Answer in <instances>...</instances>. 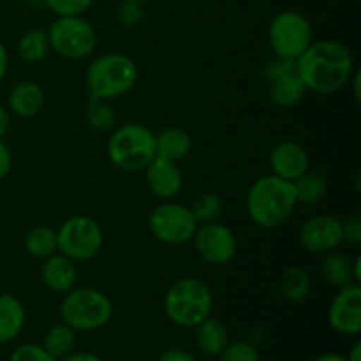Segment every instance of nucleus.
I'll return each mask as SVG.
<instances>
[{"label": "nucleus", "instance_id": "aec40b11", "mask_svg": "<svg viewBox=\"0 0 361 361\" xmlns=\"http://www.w3.org/2000/svg\"><path fill=\"white\" fill-rule=\"evenodd\" d=\"M155 150L159 157L180 162L192 150V137L180 127H166L161 133L155 134Z\"/></svg>", "mask_w": 361, "mask_h": 361}, {"label": "nucleus", "instance_id": "7c9ffc66", "mask_svg": "<svg viewBox=\"0 0 361 361\" xmlns=\"http://www.w3.org/2000/svg\"><path fill=\"white\" fill-rule=\"evenodd\" d=\"M221 361H261L259 351L250 342H231L219 355Z\"/></svg>", "mask_w": 361, "mask_h": 361}, {"label": "nucleus", "instance_id": "ddd939ff", "mask_svg": "<svg viewBox=\"0 0 361 361\" xmlns=\"http://www.w3.org/2000/svg\"><path fill=\"white\" fill-rule=\"evenodd\" d=\"M328 321L342 335H358L361 331V288L351 284L341 288L328 310Z\"/></svg>", "mask_w": 361, "mask_h": 361}, {"label": "nucleus", "instance_id": "f704fd0d", "mask_svg": "<svg viewBox=\"0 0 361 361\" xmlns=\"http://www.w3.org/2000/svg\"><path fill=\"white\" fill-rule=\"evenodd\" d=\"M342 243H348V245L361 243V221L358 217L342 222Z\"/></svg>", "mask_w": 361, "mask_h": 361}, {"label": "nucleus", "instance_id": "e433bc0d", "mask_svg": "<svg viewBox=\"0 0 361 361\" xmlns=\"http://www.w3.org/2000/svg\"><path fill=\"white\" fill-rule=\"evenodd\" d=\"M157 361H197V360L194 358L189 351H185V349L175 348V349H168V351L161 353Z\"/></svg>", "mask_w": 361, "mask_h": 361}, {"label": "nucleus", "instance_id": "20e7f679", "mask_svg": "<svg viewBox=\"0 0 361 361\" xmlns=\"http://www.w3.org/2000/svg\"><path fill=\"white\" fill-rule=\"evenodd\" d=\"M137 81V67L130 56L123 53H104L95 56L87 69V87L90 97L118 99L129 94Z\"/></svg>", "mask_w": 361, "mask_h": 361}, {"label": "nucleus", "instance_id": "4468645a", "mask_svg": "<svg viewBox=\"0 0 361 361\" xmlns=\"http://www.w3.org/2000/svg\"><path fill=\"white\" fill-rule=\"evenodd\" d=\"M147 187L155 197L162 201H169L178 196L183 187V173L178 162L168 161L164 157L155 155L154 161L143 169Z\"/></svg>", "mask_w": 361, "mask_h": 361}, {"label": "nucleus", "instance_id": "cd10ccee", "mask_svg": "<svg viewBox=\"0 0 361 361\" xmlns=\"http://www.w3.org/2000/svg\"><path fill=\"white\" fill-rule=\"evenodd\" d=\"M189 208L192 217L196 219L197 226H200L219 221V217L222 215V210H224V203H222V200L217 194L203 192L192 201V204Z\"/></svg>", "mask_w": 361, "mask_h": 361}, {"label": "nucleus", "instance_id": "a211bd4d", "mask_svg": "<svg viewBox=\"0 0 361 361\" xmlns=\"http://www.w3.org/2000/svg\"><path fill=\"white\" fill-rule=\"evenodd\" d=\"M307 87L296 71L270 81V101L281 109H291L305 99Z\"/></svg>", "mask_w": 361, "mask_h": 361}, {"label": "nucleus", "instance_id": "a19ab883", "mask_svg": "<svg viewBox=\"0 0 361 361\" xmlns=\"http://www.w3.org/2000/svg\"><path fill=\"white\" fill-rule=\"evenodd\" d=\"M348 361H361V342H356L355 345H353L351 353L348 355Z\"/></svg>", "mask_w": 361, "mask_h": 361}, {"label": "nucleus", "instance_id": "a878e982", "mask_svg": "<svg viewBox=\"0 0 361 361\" xmlns=\"http://www.w3.org/2000/svg\"><path fill=\"white\" fill-rule=\"evenodd\" d=\"M295 187L296 203L302 204H317L326 197L328 194V182L324 176L317 173H309L302 175L293 182Z\"/></svg>", "mask_w": 361, "mask_h": 361}, {"label": "nucleus", "instance_id": "2eb2a0df", "mask_svg": "<svg viewBox=\"0 0 361 361\" xmlns=\"http://www.w3.org/2000/svg\"><path fill=\"white\" fill-rule=\"evenodd\" d=\"M271 175L288 182H295L310 168V159L305 148L295 141H281L270 150Z\"/></svg>", "mask_w": 361, "mask_h": 361}, {"label": "nucleus", "instance_id": "f257e3e1", "mask_svg": "<svg viewBox=\"0 0 361 361\" xmlns=\"http://www.w3.org/2000/svg\"><path fill=\"white\" fill-rule=\"evenodd\" d=\"M295 71L307 90L330 95L349 83L355 73V56L341 41L323 39L312 42L295 60Z\"/></svg>", "mask_w": 361, "mask_h": 361}, {"label": "nucleus", "instance_id": "7ed1b4c3", "mask_svg": "<svg viewBox=\"0 0 361 361\" xmlns=\"http://www.w3.org/2000/svg\"><path fill=\"white\" fill-rule=\"evenodd\" d=\"M214 295L210 286L196 277H183L173 282L164 296V312L180 328H196L212 316Z\"/></svg>", "mask_w": 361, "mask_h": 361}, {"label": "nucleus", "instance_id": "c85d7f7f", "mask_svg": "<svg viewBox=\"0 0 361 361\" xmlns=\"http://www.w3.org/2000/svg\"><path fill=\"white\" fill-rule=\"evenodd\" d=\"M87 123L99 133L111 130L116 123V115L109 101L90 97L87 106Z\"/></svg>", "mask_w": 361, "mask_h": 361}, {"label": "nucleus", "instance_id": "f03ea898", "mask_svg": "<svg viewBox=\"0 0 361 361\" xmlns=\"http://www.w3.org/2000/svg\"><path fill=\"white\" fill-rule=\"evenodd\" d=\"M296 204L293 182L275 175L257 178L247 194V214L263 229H274L288 222Z\"/></svg>", "mask_w": 361, "mask_h": 361}, {"label": "nucleus", "instance_id": "412c9836", "mask_svg": "<svg viewBox=\"0 0 361 361\" xmlns=\"http://www.w3.org/2000/svg\"><path fill=\"white\" fill-rule=\"evenodd\" d=\"M196 344L204 355L219 356L229 344L228 328L222 321L208 316L196 326Z\"/></svg>", "mask_w": 361, "mask_h": 361}, {"label": "nucleus", "instance_id": "6ab92c4d", "mask_svg": "<svg viewBox=\"0 0 361 361\" xmlns=\"http://www.w3.org/2000/svg\"><path fill=\"white\" fill-rule=\"evenodd\" d=\"M27 321L25 307L9 293L0 295V344L14 341L21 334Z\"/></svg>", "mask_w": 361, "mask_h": 361}, {"label": "nucleus", "instance_id": "58836bf2", "mask_svg": "<svg viewBox=\"0 0 361 361\" xmlns=\"http://www.w3.org/2000/svg\"><path fill=\"white\" fill-rule=\"evenodd\" d=\"M60 361H102L99 356L92 355V353H71L69 356H66Z\"/></svg>", "mask_w": 361, "mask_h": 361}, {"label": "nucleus", "instance_id": "5701e85b", "mask_svg": "<svg viewBox=\"0 0 361 361\" xmlns=\"http://www.w3.org/2000/svg\"><path fill=\"white\" fill-rule=\"evenodd\" d=\"M23 247L32 257H35V259H46V257L53 256L55 252H59L56 229L44 224L34 226V228L25 235Z\"/></svg>", "mask_w": 361, "mask_h": 361}, {"label": "nucleus", "instance_id": "2f4dec72", "mask_svg": "<svg viewBox=\"0 0 361 361\" xmlns=\"http://www.w3.org/2000/svg\"><path fill=\"white\" fill-rule=\"evenodd\" d=\"M44 4L56 16H83L94 0H44Z\"/></svg>", "mask_w": 361, "mask_h": 361}, {"label": "nucleus", "instance_id": "bb28decb", "mask_svg": "<svg viewBox=\"0 0 361 361\" xmlns=\"http://www.w3.org/2000/svg\"><path fill=\"white\" fill-rule=\"evenodd\" d=\"M281 291L289 302H302L310 293V275L305 268L291 267L284 271L281 281Z\"/></svg>", "mask_w": 361, "mask_h": 361}, {"label": "nucleus", "instance_id": "4c0bfd02", "mask_svg": "<svg viewBox=\"0 0 361 361\" xmlns=\"http://www.w3.org/2000/svg\"><path fill=\"white\" fill-rule=\"evenodd\" d=\"M11 129V115H9V109L6 106L0 104V140L7 136Z\"/></svg>", "mask_w": 361, "mask_h": 361}, {"label": "nucleus", "instance_id": "f8f14e48", "mask_svg": "<svg viewBox=\"0 0 361 361\" xmlns=\"http://www.w3.org/2000/svg\"><path fill=\"white\" fill-rule=\"evenodd\" d=\"M300 243L310 254H326L342 245V221L331 215H316L305 221L298 233Z\"/></svg>", "mask_w": 361, "mask_h": 361}, {"label": "nucleus", "instance_id": "9d476101", "mask_svg": "<svg viewBox=\"0 0 361 361\" xmlns=\"http://www.w3.org/2000/svg\"><path fill=\"white\" fill-rule=\"evenodd\" d=\"M148 228L152 235L166 245H185L192 242L197 222L189 207L169 200L162 201L150 212Z\"/></svg>", "mask_w": 361, "mask_h": 361}, {"label": "nucleus", "instance_id": "79ce46f5", "mask_svg": "<svg viewBox=\"0 0 361 361\" xmlns=\"http://www.w3.org/2000/svg\"><path fill=\"white\" fill-rule=\"evenodd\" d=\"M316 361H348L345 356L337 355V353H326V355H321Z\"/></svg>", "mask_w": 361, "mask_h": 361}, {"label": "nucleus", "instance_id": "a18cd8bd", "mask_svg": "<svg viewBox=\"0 0 361 361\" xmlns=\"http://www.w3.org/2000/svg\"><path fill=\"white\" fill-rule=\"evenodd\" d=\"M25 2H37V0H25Z\"/></svg>", "mask_w": 361, "mask_h": 361}, {"label": "nucleus", "instance_id": "c9c22d12", "mask_svg": "<svg viewBox=\"0 0 361 361\" xmlns=\"http://www.w3.org/2000/svg\"><path fill=\"white\" fill-rule=\"evenodd\" d=\"M11 166H13V154H11V148L4 143V140H0V180H4L9 175Z\"/></svg>", "mask_w": 361, "mask_h": 361}, {"label": "nucleus", "instance_id": "dca6fc26", "mask_svg": "<svg viewBox=\"0 0 361 361\" xmlns=\"http://www.w3.org/2000/svg\"><path fill=\"white\" fill-rule=\"evenodd\" d=\"M42 261L44 263L41 268V279L49 291L66 295L67 291L76 288L78 267L73 259H69L63 254L55 252Z\"/></svg>", "mask_w": 361, "mask_h": 361}, {"label": "nucleus", "instance_id": "f3484780", "mask_svg": "<svg viewBox=\"0 0 361 361\" xmlns=\"http://www.w3.org/2000/svg\"><path fill=\"white\" fill-rule=\"evenodd\" d=\"M42 104H44V92L30 80L16 83L9 94V109L21 118L35 116L42 109Z\"/></svg>", "mask_w": 361, "mask_h": 361}, {"label": "nucleus", "instance_id": "c03bdc74", "mask_svg": "<svg viewBox=\"0 0 361 361\" xmlns=\"http://www.w3.org/2000/svg\"><path fill=\"white\" fill-rule=\"evenodd\" d=\"M140 2H143V4H147V2H150V0H140Z\"/></svg>", "mask_w": 361, "mask_h": 361}, {"label": "nucleus", "instance_id": "473e14b6", "mask_svg": "<svg viewBox=\"0 0 361 361\" xmlns=\"http://www.w3.org/2000/svg\"><path fill=\"white\" fill-rule=\"evenodd\" d=\"M9 361H60V360L53 358L51 355H48L42 345L23 344L18 349H14V353L11 355Z\"/></svg>", "mask_w": 361, "mask_h": 361}, {"label": "nucleus", "instance_id": "0eeeda50", "mask_svg": "<svg viewBox=\"0 0 361 361\" xmlns=\"http://www.w3.org/2000/svg\"><path fill=\"white\" fill-rule=\"evenodd\" d=\"M46 32L49 48L62 59H88L97 48V32L83 16H56Z\"/></svg>", "mask_w": 361, "mask_h": 361}, {"label": "nucleus", "instance_id": "39448f33", "mask_svg": "<svg viewBox=\"0 0 361 361\" xmlns=\"http://www.w3.org/2000/svg\"><path fill=\"white\" fill-rule=\"evenodd\" d=\"M155 155V134L143 123H123L108 141L109 161L122 171H143Z\"/></svg>", "mask_w": 361, "mask_h": 361}, {"label": "nucleus", "instance_id": "9b49d317", "mask_svg": "<svg viewBox=\"0 0 361 361\" xmlns=\"http://www.w3.org/2000/svg\"><path fill=\"white\" fill-rule=\"evenodd\" d=\"M192 242L201 259L214 267L228 264L236 256L238 247L235 233L217 221L197 226Z\"/></svg>", "mask_w": 361, "mask_h": 361}, {"label": "nucleus", "instance_id": "c756f323", "mask_svg": "<svg viewBox=\"0 0 361 361\" xmlns=\"http://www.w3.org/2000/svg\"><path fill=\"white\" fill-rule=\"evenodd\" d=\"M115 18L123 28L137 27L145 18V4L140 0H122L116 6Z\"/></svg>", "mask_w": 361, "mask_h": 361}, {"label": "nucleus", "instance_id": "4be33fe9", "mask_svg": "<svg viewBox=\"0 0 361 361\" xmlns=\"http://www.w3.org/2000/svg\"><path fill=\"white\" fill-rule=\"evenodd\" d=\"M321 274L323 279L334 288H345V286L356 284L353 277V261L342 252H326L321 263Z\"/></svg>", "mask_w": 361, "mask_h": 361}, {"label": "nucleus", "instance_id": "6e6552de", "mask_svg": "<svg viewBox=\"0 0 361 361\" xmlns=\"http://www.w3.org/2000/svg\"><path fill=\"white\" fill-rule=\"evenodd\" d=\"M59 252L74 263L90 261L104 245V231L95 219L88 215H74L56 229Z\"/></svg>", "mask_w": 361, "mask_h": 361}, {"label": "nucleus", "instance_id": "b1692460", "mask_svg": "<svg viewBox=\"0 0 361 361\" xmlns=\"http://www.w3.org/2000/svg\"><path fill=\"white\" fill-rule=\"evenodd\" d=\"M18 56L27 63H39L48 56L49 41L44 28H30L18 41Z\"/></svg>", "mask_w": 361, "mask_h": 361}, {"label": "nucleus", "instance_id": "393cba45", "mask_svg": "<svg viewBox=\"0 0 361 361\" xmlns=\"http://www.w3.org/2000/svg\"><path fill=\"white\" fill-rule=\"evenodd\" d=\"M74 345H76V330L67 326L66 323H59L49 328L42 341L44 351L56 360H63L66 356H69Z\"/></svg>", "mask_w": 361, "mask_h": 361}, {"label": "nucleus", "instance_id": "423d86ee", "mask_svg": "<svg viewBox=\"0 0 361 361\" xmlns=\"http://www.w3.org/2000/svg\"><path fill=\"white\" fill-rule=\"evenodd\" d=\"M113 316V303L94 288H73L60 303L62 323L76 331H94L106 326Z\"/></svg>", "mask_w": 361, "mask_h": 361}, {"label": "nucleus", "instance_id": "72a5a7b5", "mask_svg": "<svg viewBox=\"0 0 361 361\" xmlns=\"http://www.w3.org/2000/svg\"><path fill=\"white\" fill-rule=\"evenodd\" d=\"M291 71H295V60H289L277 55L271 60H268V63L264 66V74H267V78L270 81L275 80V78L284 76V74L291 73Z\"/></svg>", "mask_w": 361, "mask_h": 361}, {"label": "nucleus", "instance_id": "1a4fd4ad", "mask_svg": "<svg viewBox=\"0 0 361 361\" xmlns=\"http://www.w3.org/2000/svg\"><path fill=\"white\" fill-rule=\"evenodd\" d=\"M268 42L277 56L296 60L314 42L312 25L300 11H282L268 27Z\"/></svg>", "mask_w": 361, "mask_h": 361}, {"label": "nucleus", "instance_id": "ea45409f", "mask_svg": "<svg viewBox=\"0 0 361 361\" xmlns=\"http://www.w3.org/2000/svg\"><path fill=\"white\" fill-rule=\"evenodd\" d=\"M7 67H9V55H7L6 46L0 42V83H2V80L6 78Z\"/></svg>", "mask_w": 361, "mask_h": 361}, {"label": "nucleus", "instance_id": "37998d69", "mask_svg": "<svg viewBox=\"0 0 361 361\" xmlns=\"http://www.w3.org/2000/svg\"><path fill=\"white\" fill-rule=\"evenodd\" d=\"M360 268H361V257L356 256L355 261H353V277H355L356 284H360V279H361Z\"/></svg>", "mask_w": 361, "mask_h": 361}]
</instances>
